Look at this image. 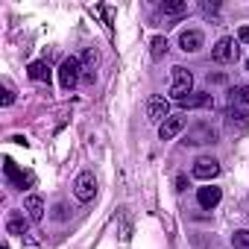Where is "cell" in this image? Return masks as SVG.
Masks as SVG:
<instances>
[{
	"label": "cell",
	"instance_id": "obj_1",
	"mask_svg": "<svg viewBox=\"0 0 249 249\" xmlns=\"http://www.w3.org/2000/svg\"><path fill=\"white\" fill-rule=\"evenodd\" d=\"M191 94H194V76H191V71H188V68L176 65V68H173V85H170V100H176V103H185V100H188Z\"/></svg>",
	"mask_w": 249,
	"mask_h": 249
},
{
	"label": "cell",
	"instance_id": "obj_2",
	"mask_svg": "<svg viewBox=\"0 0 249 249\" xmlns=\"http://www.w3.org/2000/svg\"><path fill=\"white\" fill-rule=\"evenodd\" d=\"M223 129H226V135H231V138H243V135L249 132V114L240 111V108H229L226 117H223Z\"/></svg>",
	"mask_w": 249,
	"mask_h": 249
},
{
	"label": "cell",
	"instance_id": "obj_3",
	"mask_svg": "<svg viewBox=\"0 0 249 249\" xmlns=\"http://www.w3.org/2000/svg\"><path fill=\"white\" fill-rule=\"evenodd\" d=\"M73 196H76L79 202H91V199L97 196V176H94L91 170H82V173L76 176V182H73Z\"/></svg>",
	"mask_w": 249,
	"mask_h": 249
},
{
	"label": "cell",
	"instance_id": "obj_4",
	"mask_svg": "<svg viewBox=\"0 0 249 249\" xmlns=\"http://www.w3.org/2000/svg\"><path fill=\"white\" fill-rule=\"evenodd\" d=\"M79 71H82V59H76V56L65 59L62 68H59V85H62L65 91H71V88L79 82Z\"/></svg>",
	"mask_w": 249,
	"mask_h": 249
},
{
	"label": "cell",
	"instance_id": "obj_5",
	"mask_svg": "<svg viewBox=\"0 0 249 249\" xmlns=\"http://www.w3.org/2000/svg\"><path fill=\"white\" fill-rule=\"evenodd\" d=\"M217 141V132L211 129V123H194V126L188 129V135H185V144H191V147H199V144H214Z\"/></svg>",
	"mask_w": 249,
	"mask_h": 249
},
{
	"label": "cell",
	"instance_id": "obj_6",
	"mask_svg": "<svg viewBox=\"0 0 249 249\" xmlns=\"http://www.w3.org/2000/svg\"><path fill=\"white\" fill-rule=\"evenodd\" d=\"M147 117L161 126V123L170 117V100H167V97H159V94L150 97V100H147Z\"/></svg>",
	"mask_w": 249,
	"mask_h": 249
},
{
	"label": "cell",
	"instance_id": "obj_7",
	"mask_svg": "<svg viewBox=\"0 0 249 249\" xmlns=\"http://www.w3.org/2000/svg\"><path fill=\"white\" fill-rule=\"evenodd\" d=\"M191 173H194L196 179H202V182H211V179L220 176V161L211 159V156H202V159L194 161V170H191Z\"/></svg>",
	"mask_w": 249,
	"mask_h": 249
},
{
	"label": "cell",
	"instance_id": "obj_8",
	"mask_svg": "<svg viewBox=\"0 0 249 249\" xmlns=\"http://www.w3.org/2000/svg\"><path fill=\"white\" fill-rule=\"evenodd\" d=\"M211 59L220 62V65L234 62V59H237V44H234L231 38H220V41L214 44V50H211Z\"/></svg>",
	"mask_w": 249,
	"mask_h": 249
},
{
	"label": "cell",
	"instance_id": "obj_9",
	"mask_svg": "<svg viewBox=\"0 0 249 249\" xmlns=\"http://www.w3.org/2000/svg\"><path fill=\"white\" fill-rule=\"evenodd\" d=\"M182 129H185V117H182V114H170L161 126H159V138H161V141H173Z\"/></svg>",
	"mask_w": 249,
	"mask_h": 249
},
{
	"label": "cell",
	"instance_id": "obj_10",
	"mask_svg": "<svg viewBox=\"0 0 249 249\" xmlns=\"http://www.w3.org/2000/svg\"><path fill=\"white\" fill-rule=\"evenodd\" d=\"M27 229H30V217H27L24 211H9V214H6V231H9V234L24 237Z\"/></svg>",
	"mask_w": 249,
	"mask_h": 249
},
{
	"label": "cell",
	"instance_id": "obj_11",
	"mask_svg": "<svg viewBox=\"0 0 249 249\" xmlns=\"http://www.w3.org/2000/svg\"><path fill=\"white\" fill-rule=\"evenodd\" d=\"M3 170H6V179H9L15 188H21V191H24L27 185H33V176H30V173H21V170L15 167V161H12V159H6V161H3Z\"/></svg>",
	"mask_w": 249,
	"mask_h": 249
},
{
	"label": "cell",
	"instance_id": "obj_12",
	"mask_svg": "<svg viewBox=\"0 0 249 249\" xmlns=\"http://www.w3.org/2000/svg\"><path fill=\"white\" fill-rule=\"evenodd\" d=\"M220 199H223V191H220V188H214V185H205V188H199V191H196V202H199L202 208H217V205H220Z\"/></svg>",
	"mask_w": 249,
	"mask_h": 249
},
{
	"label": "cell",
	"instance_id": "obj_13",
	"mask_svg": "<svg viewBox=\"0 0 249 249\" xmlns=\"http://www.w3.org/2000/svg\"><path fill=\"white\" fill-rule=\"evenodd\" d=\"M24 211H27V217L33 223H41L44 220V199H41V194H30L24 199Z\"/></svg>",
	"mask_w": 249,
	"mask_h": 249
},
{
	"label": "cell",
	"instance_id": "obj_14",
	"mask_svg": "<svg viewBox=\"0 0 249 249\" xmlns=\"http://www.w3.org/2000/svg\"><path fill=\"white\" fill-rule=\"evenodd\" d=\"M202 41H205V38H202L199 30H185V33L179 36V47H182L185 53H196V50L202 47Z\"/></svg>",
	"mask_w": 249,
	"mask_h": 249
},
{
	"label": "cell",
	"instance_id": "obj_15",
	"mask_svg": "<svg viewBox=\"0 0 249 249\" xmlns=\"http://www.w3.org/2000/svg\"><path fill=\"white\" fill-rule=\"evenodd\" d=\"M117 217H120V240L129 243L132 240V214H129V208H120Z\"/></svg>",
	"mask_w": 249,
	"mask_h": 249
},
{
	"label": "cell",
	"instance_id": "obj_16",
	"mask_svg": "<svg viewBox=\"0 0 249 249\" xmlns=\"http://www.w3.org/2000/svg\"><path fill=\"white\" fill-rule=\"evenodd\" d=\"M27 73H30L33 82H47V79H50V65H47V62H33V65L27 68Z\"/></svg>",
	"mask_w": 249,
	"mask_h": 249
},
{
	"label": "cell",
	"instance_id": "obj_17",
	"mask_svg": "<svg viewBox=\"0 0 249 249\" xmlns=\"http://www.w3.org/2000/svg\"><path fill=\"white\" fill-rule=\"evenodd\" d=\"M161 12H164V15H185V12H188V3H185V0H164V3H161Z\"/></svg>",
	"mask_w": 249,
	"mask_h": 249
},
{
	"label": "cell",
	"instance_id": "obj_18",
	"mask_svg": "<svg viewBox=\"0 0 249 249\" xmlns=\"http://www.w3.org/2000/svg\"><path fill=\"white\" fill-rule=\"evenodd\" d=\"M167 47H170V44H167L164 36H153V41H150V56H153V59H161V56L167 53Z\"/></svg>",
	"mask_w": 249,
	"mask_h": 249
},
{
	"label": "cell",
	"instance_id": "obj_19",
	"mask_svg": "<svg viewBox=\"0 0 249 249\" xmlns=\"http://www.w3.org/2000/svg\"><path fill=\"white\" fill-rule=\"evenodd\" d=\"M82 62H85V71H94V68L100 65V50H97V47H88V50L82 53Z\"/></svg>",
	"mask_w": 249,
	"mask_h": 249
},
{
	"label": "cell",
	"instance_id": "obj_20",
	"mask_svg": "<svg viewBox=\"0 0 249 249\" xmlns=\"http://www.w3.org/2000/svg\"><path fill=\"white\" fill-rule=\"evenodd\" d=\"M185 108H199V106H211V94H196V97H188L182 103Z\"/></svg>",
	"mask_w": 249,
	"mask_h": 249
},
{
	"label": "cell",
	"instance_id": "obj_21",
	"mask_svg": "<svg viewBox=\"0 0 249 249\" xmlns=\"http://www.w3.org/2000/svg\"><path fill=\"white\" fill-rule=\"evenodd\" d=\"M231 246H234V249H249V231H246V229L234 231V234H231Z\"/></svg>",
	"mask_w": 249,
	"mask_h": 249
},
{
	"label": "cell",
	"instance_id": "obj_22",
	"mask_svg": "<svg viewBox=\"0 0 249 249\" xmlns=\"http://www.w3.org/2000/svg\"><path fill=\"white\" fill-rule=\"evenodd\" d=\"M231 94H234V100H237V103H246V106H249V85H240V88H237V91H231Z\"/></svg>",
	"mask_w": 249,
	"mask_h": 249
},
{
	"label": "cell",
	"instance_id": "obj_23",
	"mask_svg": "<svg viewBox=\"0 0 249 249\" xmlns=\"http://www.w3.org/2000/svg\"><path fill=\"white\" fill-rule=\"evenodd\" d=\"M0 94H3V97H0V106H12L15 103V91L12 88H3Z\"/></svg>",
	"mask_w": 249,
	"mask_h": 249
},
{
	"label": "cell",
	"instance_id": "obj_24",
	"mask_svg": "<svg viewBox=\"0 0 249 249\" xmlns=\"http://www.w3.org/2000/svg\"><path fill=\"white\" fill-rule=\"evenodd\" d=\"M199 9H202L205 15H217V9H220V3H208V0H202V3H199Z\"/></svg>",
	"mask_w": 249,
	"mask_h": 249
},
{
	"label": "cell",
	"instance_id": "obj_25",
	"mask_svg": "<svg viewBox=\"0 0 249 249\" xmlns=\"http://www.w3.org/2000/svg\"><path fill=\"white\" fill-rule=\"evenodd\" d=\"M53 217H56V220H65V217H68V205H65V202H59V205H56V211H53Z\"/></svg>",
	"mask_w": 249,
	"mask_h": 249
},
{
	"label": "cell",
	"instance_id": "obj_26",
	"mask_svg": "<svg viewBox=\"0 0 249 249\" xmlns=\"http://www.w3.org/2000/svg\"><path fill=\"white\" fill-rule=\"evenodd\" d=\"M237 38H240L243 44H249V27H240V30H237Z\"/></svg>",
	"mask_w": 249,
	"mask_h": 249
},
{
	"label": "cell",
	"instance_id": "obj_27",
	"mask_svg": "<svg viewBox=\"0 0 249 249\" xmlns=\"http://www.w3.org/2000/svg\"><path fill=\"white\" fill-rule=\"evenodd\" d=\"M246 71H249V59H246Z\"/></svg>",
	"mask_w": 249,
	"mask_h": 249
},
{
	"label": "cell",
	"instance_id": "obj_28",
	"mask_svg": "<svg viewBox=\"0 0 249 249\" xmlns=\"http://www.w3.org/2000/svg\"><path fill=\"white\" fill-rule=\"evenodd\" d=\"M0 249H9V246H0Z\"/></svg>",
	"mask_w": 249,
	"mask_h": 249
}]
</instances>
